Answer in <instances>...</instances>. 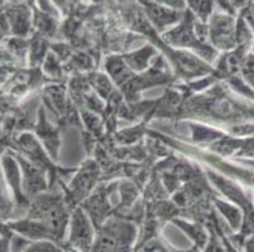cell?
<instances>
[{
	"mask_svg": "<svg viewBox=\"0 0 254 252\" xmlns=\"http://www.w3.org/2000/svg\"><path fill=\"white\" fill-rule=\"evenodd\" d=\"M161 37L170 47L191 50L207 63L211 64L218 59V50L209 43L207 23L198 20L189 9L185 11L184 19Z\"/></svg>",
	"mask_w": 254,
	"mask_h": 252,
	"instance_id": "obj_1",
	"label": "cell"
},
{
	"mask_svg": "<svg viewBox=\"0 0 254 252\" xmlns=\"http://www.w3.org/2000/svg\"><path fill=\"white\" fill-rule=\"evenodd\" d=\"M71 212L72 211L64 200V192L55 193L48 189L31 201L25 216L43 222L61 242L68 230Z\"/></svg>",
	"mask_w": 254,
	"mask_h": 252,
	"instance_id": "obj_2",
	"label": "cell"
},
{
	"mask_svg": "<svg viewBox=\"0 0 254 252\" xmlns=\"http://www.w3.org/2000/svg\"><path fill=\"white\" fill-rule=\"evenodd\" d=\"M137 240L135 222L113 214L98 228L90 252H133Z\"/></svg>",
	"mask_w": 254,
	"mask_h": 252,
	"instance_id": "obj_3",
	"label": "cell"
},
{
	"mask_svg": "<svg viewBox=\"0 0 254 252\" xmlns=\"http://www.w3.org/2000/svg\"><path fill=\"white\" fill-rule=\"evenodd\" d=\"M103 173L100 163L94 159L86 160L78 169H76V174L71 179L70 184L66 188H62L64 200L71 211L81 205V203L95 191Z\"/></svg>",
	"mask_w": 254,
	"mask_h": 252,
	"instance_id": "obj_4",
	"label": "cell"
},
{
	"mask_svg": "<svg viewBox=\"0 0 254 252\" xmlns=\"http://www.w3.org/2000/svg\"><path fill=\"white\" fill-rule=\"evenodd\" d=\"M237 17L216 8L207 20L209 43L218 52H229L238 47Z\"/></svg>",
	"mask_w": 254,
	"mask_h": 252,
	"instance_id": "obj_5",
	"label": "cell"
},
{
	"mask_svg": "<svg viewBox=\"0 0 254 252\" xmlns=\"http://www.w3.org/2000/svg\"><path fill=\"white\" fill-rule=\"evenodd\" d=\"M67 231V246L80 252H90L95 241L98 228L81 205L71 212Z\"/></svg>",
	"mask_w": 254,
	"mask_h": 252,
	"instance_id": "obj_6",
	"label": "cell"
},
{
	"mask_svg": "<svg viewBox=\"0 0 254 252\" xmlns=\"http://www.w3.org/2000/svg\"><path fill=\"white\" fill-rule=\"evenodd\" d=\"M13 155L19 163L23 192L29 201L50 189V178L47 177V172L45 169L19 152L13 151Z\"/></svg>",
	"mask_w": 254,
	"mask_h": 252,
	"instance_id": "obj_7",
	"label": "cell"
},
{
	"mask_svg": "<svg viewBox=\"0 0 254 252\" xmlns=\"http://www.w3.org/2000/svg\"><path fill=\"white\" fill-rule=\"evenodd\" d=\"M152 27L157 33L163 34L170 28L179 24L185 17V11L175 10L157 3L154 0H137Z\"/></svg>",
	"mask_w": 254,
	"mask_h": 252,
	"instance_id": "obj_8",
	"label": "cell"
},
{
	"mask_svg": "<svg viewBox=\"0 0 254 252\" xmlns=\"http://www.w3.org/2000/svg\"><path fill=\"white\" fill-rule=\"evenodd\" d=\"M10 24L11 36L20 38H31L34 34L33 6L28 3L8 4L1 8Z\"/></svg>",
	"mask_w": 254,
	"mask_h": 252,
	"instance_id": "obj_9",
	"label": "cell"
},
{
	"mask_svg": "<svg viewBox=\"0 0 254 252\" xmlns=\"http://www.w3.org/2000/svg\"><path fill=\"white\" fill-rule=\"evenodd\" d=\"M1 165H3V173L5 183L8 184V188L10 189V194L13 201L15 202L17 208H22L28 212L31 201L27 198V196L23 192L22 186V172L20 166L13 152L4 154L1 158Z\"/></svg>",
	"mask_w": 254,
	"mask_h": 252,
	"instance_id": "obj_10",
	"label": "cell"
},
{
	"mask_svg": "<svg viewBox=\"0 0 254 252\" xmlns=\"http://www.w3.org/2000/svg\"><path fill=\"white\" fill-rule=\"evenodd\" d=\"M5 227L18 235L23 236L25 239L31 240V241H53L60 244L55 233L38 219L31 218L28 216H24L23 218L11 219V221L4 223Z\"/></svg>",
	"mask_w": 254,
	"mask_h": 252,
	"instance_id": "obj_11",
	"label": "cell"
},
{
	"mask_svg": "<svg viewBox=\"0 0 254 252\" xmlns=\"http://www.w3.org/2000/svg\"><path fill=\"white\" fill-rule=\"evenodd\" d=\"M37 125H36V135L41 140L45 149L51 155V158L57 159L60 149V134L56 128L48 121L46 116L45 108L42 105H39L38 114H37Z\"/></svg>",
	"mask_w": 254,
	"mask_h": 252,
	"instance_id": "obj_12",
	"label": "cell"
},
{
	"mask_svg": "<svg viewBox=\"0 0 254 252\" xmlns=\"http://www.w3.org/2000/svg\"><path fill=\"white\" fill-rule=\"evenodd\" d=\"M104 68H105L106 75L112 78L118 89H122L135 76V73L131 72V69L126 63L122 54L106 55L104 59Z\"/></svg>",
	"mask_w": 254,
	"mask_h": 252,
	"instance_id": "obj_13",
	"label": "cell"
},
{
	"mask_svg": "<svg viewBox=\"0 0 254 252\" xmlns=\"http://www.w3.org/2000/svg\"><path fill=\"white\" fill-rule=\"evenodd\" d=\"M123 59L128 64L131 72L135 75L145 72L149 67L152 66V62L156 58V48L152 45H147L144 47H140L133 52L123 53Z\"/></svg>",
	"mask_w": 254,
	"mask_h": 252,
	"instance_id": "obj_14",
	"label": "cell"
},
{
	"mask_svg": "<svg viewBox=\"0 0 254 252\" xmlns=\"http://www.w3.org/2000/svg\"><path fill=\"white\" fill-rule=\"evenodd\" d=\"M173 225H176L185 235L193 242V246L197 247L200 251H204L206 247L207 242H209L210 235L207 233L206 228L198 223V222H191L186 221V219H181L179 217L172 219Z\"/></svg>",
	"mask_w": 254,
	"mask_h": 252,
	"instance_id": "obj_15",
	"label": "cell"
},
{
	"mask_svg": "<svg viewBox=\"0 0 254 252\" xmlns=\"http://www.w3.org/2000/svg\"><path fill=\"white\" fill-rule=\"evenodd\" d=\"M34 33L47 39L56 38L60 31V19L51 14L43 13L37 6H33Z\"/></svg>",
	"mask_w": 254,
	"mask_h": 252,
	"instance_id": "obj_16",
	"label": "cell"
},
{
	"mask_svg": "<svg viewBox=\"0 0 254 252\" xmlns=\"http://www.w3.org/2000/svg\"><path fill=\"white\" fill-rule=\"evenodd\" d=\"M212 202H214V205H215L216 209L224 217L228 226L234 232H240L244 225V213L242 211V208L235 204V203L225 202V201L220 200L218 197L214 198Z\"/></svg>",
	"mask_w": 254,
	"mask_h": 252,
	"instance_id": "obj_17",
	"label": "cell"
},
{
	"mask_svg": "<svg viewBox=\"0 0 254 252\" xmlns=\"http://www.w3.org/2000/svg\"><path fill=\"white\" fill-rule=\"evenodd\" d=\"M51 52L50 39L34 33L29 38L28 66L29 68H41L46 57Z\"/></svg>",
	"mask_w": 254,
	"mask_h": 252,
	"instance_id": "obj_18",
	"label": "cell"
},
{
	"mask_svg": "<svg viewBox=\"0 0 254 252\" xmlns=\"http://www.w3.org/2000/svg\"><path fill=\"white\" fill-rule=\"evenodd\" d=\"M43 94H45L46 103L52 107L59 117H64L67 112V101H66V91L61 83L55 82L48 85V87L43 90Z\"/></svg>",
	"mask_w": 254,
	"mask_h": 252,
	"instance_id": "obj_19",
	"label": "cell"
},
{
	"mask_svg": "<svg viewBox=\"0 0 254 252\" xmlns=\"http://www.w3.org/2000/svg\"><path fill=\"white\" fill-rule=\"evenodd\" d=\"M87 80H89L91 89L94 90L104 101H109L110 99L117 94L114 82H113L112 78L106 75V73L91 72L87 76Z\"/></svg>",
	"mask_w": 254,
	"mask_h": 252,
	"instance_id": "obj_20",
	"label": "cell"
},
{
	"mask_svg": "<svg viewBox=\"0 0 254 252\" xmlns=\"http://www.w3.org/2000/svg\"><path fill=\"white\" fill-rule=\"evenodd\" d=\"M186 5L198 20L207 23L216 9V0H186Z\"/></svg>",
	"mask_w": 254,
	"mask_h": 252,
	"instance_id": "obj_21",
	"label": "cell"
},
{
	"mask_svg": "<svg viewBox=\"0 0 254 252\" xmlns=\"http://www.w3.org/2000/svg\"><path fill=\"white\" fill-rule=\"evenodd\" d=\"M92 67V59L84 50L73 52L71 58L64 63V71L67 72H85Z\"/></svg>",
	"mask_w": 254,
	"mask_h": 252,
	"instance_id": "obj_22",
	"label": "cell"
},
{
	"mask_svg": "<svg viewBox=\"0 0 254 252\" xmlns=\"http://www.w3.org/2000/svg\"><path fill=\"white\" fill-rule=\"evenodd\" d=\"M24 252H64L57 242L53 241H34Z\"/></svg>",
	"mask_w": 254,
	"mask_h": 252,
	"instance_id": "obj_23",
	"label": "cell"
},
{
	"mask_svg": "<svg viewBox=\"0 0 254 252\" xmlns=\"http://www.w3.org/2000/svg\"><path fill=\"white\" fill-rule=\"evenodd\" d=\"M240 75L243 76L246 82L254 90V52H251L248 54Z\"/></svg>",
	"mask_w": 254,
	"mask_h": 252,
	"instance_id": "obj_24",
	"label": "cell"
},
{
	"mask_svg": "<svg viewBox=\"0 0 254 252\" xmlns=\"http://www.w3.org/2000/svg\"><path fill=\"white\" fill-rule=\"evenodd\" d=\"M53 4L59 9L62 17H67L72 9L75 0H52Z\"/></svg>",
	"mask_w": 254,
	"mask_h": 252,
	"instance_id": "obj_25",
	"label": "cell"
},
{
	"mask_svg": "<svg viewBox=\"0 0 254 252\" xmlns=\"http://www.w3.org/2000/svg\"><path fill=\"white\" fill-rule=\"evenodd\" d=\"M154 1L171 9H175V10L185 11L187 9L186 0H154Z\"/></svg>",
	"mask_w": 254,
	"mask_h": 252,
	"instance_id": "obj_26",
	"label": "cell"
},
{
	"mask_svg": "<svg viewBox=\"0 0 254 252\" xmlns=\"http://www.w3.org/2000/svg\"><path fill=\"white\" fill-rule=\"evenodd\" d=\"M253 1L254 0H228V3L230 4V6L234 9L237 14L243 13L244 10H247Z\"/></svg>",
	"mask_w": 254,
	"mask_h": 252,
	"instance_id": "obj_27",
	"label": "cell"
},
{
	"mask_svg": "<svg viewBox=\"0 0 254 252\" xmlns=\"http://www.w3.org/2000/svg\"><path fill=\"white\" fill-rule=\"evenodd\" d=\"M216 8L225 11V13H230V14H234V15H238V14L234 11V9L230 6V4L228 3V0H216Z\"/></svg>",
	"mask_w": 254,
	"mask_h": 252,
	"instance_id": "obj_28",
	"label": "cell"
},
{
	"mask_svg": "<svg viewBox=\"0 0 254 252\" xmlns=\"http://www.w3.org/2000/svg\"><path fill=\"white\" fill-rule=\"evenodd\" d=\"M22 3H28V0H1V8L8 4H22Z\"/></svg>",
	"mask_w": 254,
	"mask_h": 252,
	"instance_id": "obj_29",
	"label": "cell"
},
{
	"mask_svg": "<svg viewBox=\"0 0 254 252\" xmlns=\"http://www.w3.org/2000/svg\"><path fill=\"white\" fill-rule=\"evenodd\" d=\"M64 252H80V251H77V250L72 249V247H70V246L64 247Z\"/></svg>",
	"mask_w": 254,
	"mask_h": 252,
	"instance_id": "obj_30",
	"label": "cell"
},
{
	"mask_svg": "<svg viewBox=\"0 0 254 252\" xmlns=\"http://www.w3.org/2000/svg\"><path fill=\"white\" fill-rule=\"evenodd\" d=\"M36 1H37V0H28V4H29V5L33 6L34 4H36Z\"/></svg>",
	"mask_w": 254,
	"mask_h": 252,
	"instance_id": "obj_31",
	"label": "cell"
}]
</instances>
